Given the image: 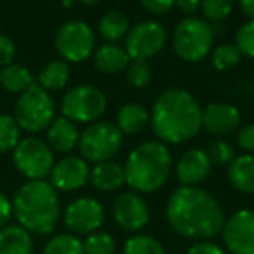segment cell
I'll list each match as a JSON object with an SVG mask.
<instances>
[{
  "instance_id": "obj_1",
  "label": "cell",
  "mask_w": 254,
  "mask_h": 254,
  "mask_svg": "<svg viewBox=\"0 0 254 254\" xmlns=\"http://www.w3.org/2000/svg\"><path fill=\"white\" fill-rule=\"evenodd\" d=\"M169 226L181 237L207 240L223 232L225 212L209 191L198 187H180L166 205Z\"/></svg>"
},
{
  "instance_id": "obj_2",
  "label": "cell",
  "mask_w": 254,
  "mask_h": 254,
  "mask_svg": "<svg viewBox=\"0 0 254 254\" xmlns=\"http://www.w3.org/2000/svg\"><path fill=\"white\" fill-rule=\"evenodd\" d=\"M152 129L162 143L181 145L202 129V108L195 96L185 89H167L153 103Z\"/></svg>"
},
{
  "instance_id": "obj_3",
  "label": "cell",
  "mask_w": 254,
  "mask_h": 254,
  "mask_svg": "<svg viewBox=\"0 0 254 254\" xmlns=\"http://www.w3.org/2000/svg\"><path fill=\"white\" fill-rule=\"evenodd\" d=\"M18 223L30 233L47 235L60 221L58 190L46 180L26 181L12 198Z\"/></svg>"
},
{
  "instance_id": "obj_4",
  "label": "cell",
  "mask_w": 254,
  "mask_h": 254,
  "mask_svg": "<svg viewBox=\"0 0 254 254\" xmlns=\"http://www.w3.org/2000/svg\"><path fill=\"white\" fill-rule=\"evenodd\" d=\"M173 169V157L162 141H145L127 157L126 183L139 193H153L166 185Z\"/></svg>"
},
{
  "instance_id": "obj_5",
  "label": "cell",
  "mask_w": 254,
  "mask_h": 254,
  "mask_svg": "<svg viewBox=\"0 0 254 254\" xmlns=\"http://www.w3.org/2000/svg\"><path fill=\"white\" fill-rule=\"evenodd\" d=\"M214 30L205 19L188 16L178 23L173 32V49L187 63H198L211 54Z\"/></svg>"
},
{
  "instance_id": "obj_6",
  "label": "cell",
  "mask_w": 254,
  "mask_h": 254,
  "mask_svg": "<svg viewBox=\"0 0 254 254\" xmlns=\"http://www.w3.org/2000/svg\"><path fill=\"white\" fill-rule=\"evenodd\" d=\"M54 113H56V105L53 96L37 82L23 94H19L14 106L16 122L23 131L33 132V134L44 131L53 124V120L56 119Z\"/></svg>"
},
{
  "instance_id": "obj_7",
  "label": "cell",
  "mask_w": 254,
  "mask_h": 254,
  "mask_svg": "<svg viewBox=\"0 0 254 254\" xmlns=\"http://www.w3.org/2000/svg\"><path fill=\"white\" fill-rule=\"evenodd\" d=\"M124 145V134L112 122H94L80 132L78 150L80 157L87 162H106L120 152Z\"/></svg>"
},
{
  "instance_id": "obj_8",
  "label": "cell",
  "mask_w": 254,
  "mask_h": 254,
  "mask_svg": "<svg viewBox=\"0 0 254 254\" xmlns=\"http://www.w3.org/2000/svg\"><path fill=\"white\" fill-rule=\"evenodd\" d=\"M54 47L66 63H82L96 51V33L89 23L71 19L60 26L54 37Z\"/></svg>"
},
{
  "instance_id": "obj_9",
  "label": "cell",
  "mask_w": 254,
  "mask_h": 254,
  "mask_svg": "<svg viewBox=\"0 0 254 254\" xmlns=\"http://www.w3.org/2000/svg\"><path fill=\"white\" fill-rule=\"evenodd\" d=\"M106 96L98 87L89 84L75 85L61 101V113L64 119L77 124H94L106 112Z\"/></svg>"
},
{
  "instance_id": "obj_10",
  "label": "cell",
  "mask_w": 254,
  "mask_h": 254,
  "mask_svg": "<svg viewBox=\"0 0 254 254\" xmlns=\"http://www.w3.org/2000/svg\"><path fill=\"white\" fill-rule=\"evenodd\" d=\"M12 160L28 181L46 180L54 167V152L39 138H25L12 150Z\"/></svg>"
},
{
  "instance_id": "obj_11",
  "label": "cell",
  "mask_w": 254,
  "mask_h": 254,
  "mask_svg": "<svg viewBox=\"0 0 254 254\" xmlns=\"http://www.w3.org/2000/svg\"><path fill=\"white\" fill-rule=\"evenodd\" d=\"M167 33L157 21H141L129 30L126 37V51L132 61H148L164 49Z\"/></svg>"
},
{
  "instance_id": "obj_12",
  "label": "cell",
  "mask_w": 254,
  "mask_h": 254,
  "mask_svg": "<svg viewBox=\"0 0 254 254\" xmlns=\"http://www.w3.org/2000/svg\"><path fill=\"white\" fill-rule=\"evenodd\" d=\"M64 225L71 233L78 235H91L101 228L105 221V209L101 202L92 197L75 198L64 209Z\"/></svg>"
},
{
  "instance_id": "obj_13",
  "label": "cell",
  "mask_w": 254,
  "mask_h": 254,
  "mask_svg": "<svg viewBox=\"0 0 254 254\" xmlns=\"http://www.w3.org/2000/svg\"><path fill=\"white\" fill-rule=\"evenodd\" d=\"M221 233L228 253L254 254V209H242L232 214Z\"/></svg>"
},
{
  "instance_id": "obj_14",
  "label": "cell",
  "mask_w": 254,
  "mask_h": 254,
  "mask_svg": "<svg viewBox=\"0 0 254 254\" xmlns=\"http://www.w3.org/2000/svg\"><path fill=\"white\" fill-rule=\"evenodd\" d=\"M112 212L117 225L126 232H139L150 221L148 205L134 191H124L117 195Z\"/></svg>"
},
{
  "instance_id": "obj_15",
  "label": "cell",
  "mask_w": 254,
  "mask_h": 254,
  "mask_svg": "<svg viewBox=\"0 0 254 254\" xmlns=\"http://www.w3.org/2000/svg\"><path fill=\"white\" fill-rule=\"evenodd\" d=\"M87 160L82 157H64L54 164L51 171V185L60 191H75L82 188L89 180Z\"/></svg>"
},
{
  "instance_id": "obj_16",
  "label": "cell",
  "mask_w": 254,
  "mask_h": 254,
  "mask_svg": "<svg viewBox=\"0 0 254 254\" xmlns=\"http://www.w3.org/2000/svg\"><path fill=\"white\" fill-rule=\"evenodd\" d=\"M240 112L230 103L216 101L202 110V127L214 136H228L239 129Z\"/></svg>"
},
{
  "instance_id": "obj_17",
  "label": "cell",
  "mask_w": 254,
  "mask_h": 254,
  "mask_svg": "<svg viewBox=\"0 0 254 254\" xmlns=\"http://www.w3.org/2000/svg\"><path fill=\"white\" fill-rule=\"evenodd\" d=\"M211 159L207 152L193 148L185 152L176 164V178L181 187H197L211 173Z\"/></svg>"
},
{
  "instance_id": "obj_18",
  "label": "cell",
  "mask_w": 254,
  "mask_h": 254,
  "mask_svg": "<svg viewBox=\"0 0 254 254\" xmlns=\"http://www.w3.org/2000/svg\"><path fill=\"white\" fill-rule=\"evenodd\" d=\"M78 139H80V132L77 131V126L64 117L54 119L53 124L47 127V145L53 152H71L75 146H78Z\"/></svg>"
},
{
  "instance_id": "obj_19",
  "label": "cell",
  "mask_w": 254,
  "mask_h": 254,
  "mask_svg": "<svg viewBox=\"0 0 254 254\" xmlns=\"http://www.w3.org/2000/svg\"><path fill=\"white\" fill-rule=\"evenodd\" d=\"M92 61L94 66L101 73H120L122 70H126L129 66V54H127L126 47H120L119 44H103L99 49L94 51L92 54Z\"/></svg>"
},
{
  "instance_id": "obj_20",
  "label": "cell",
  "mask_w": 254,
  "mask_h": 254,
  "mask_svg": "<svg viewBox=\"0 0 254 254\" xmlns=\"http://www.w3.org/2000/svg\"><path fill=\"white\" fill-rule=\"evenodd\" d=\"M89 180L96 190L115 191L126 183V171L120 164L113 162V160H106V162H99L92 167Z\"/></svg>"
},
{
  "instance_id": "obj_21",
  "label": "cell",
  "mask_w": 254,
  "mask_h": 254,
  "mask_svg": "<svg viewBox=\"0 0 254 254\" xmlns=\"http://www.w3.org/2000/svg\"><path fill=\"white\" fill-rule=\"evenodd\" d=\"M32 233L21 225H5L0 228V254H32Z\"/></svg>"
},
{
  "instance_id": "obj_22",
  "label": "cell",
  "mask_w": 254,
  "mask_h": 254,
  "mask_svg": "<svg viewBox=\"0 0 254 254\" xmlns=\"http://www.w3.org/2000/svg\"><path fill=\"white\" fill-rule=\"evenodd\" d=\"M228 181L235 190L242 193H254V155L244 153L233 159L228 166Z\"/></svg>"
},
{
  "instance_id": "obj_23",
  "label": "cell",
  "mask_w": 254,
  "mask_h": 254,
  "mask_svg": "<svg viewBox=\"0 0 254 254\" xmlns=\"http://www.w3.org/2000/svg\"><path fill=\"white\" fill-rule=\"evenodd\" d=\"M150 122V113L139 103H127L119 110L117 115V127L122 134H138Z\"/></svg>"
},
{
  "instance_id": "obj_24",
  "label": "cell",
  "mask_w": 254,
  "mask_h": 254,
  "mask_svg": "<svg viewBox=\"0 0 254 254\" xmlns=\"http://www.w3.org/2000/svg\"><path fill=\"white\" fill-rule=\"evenodd\" d=\"M131 30L129 18L122 11H110L99 19L98 32L108 44H117L119 40L126 39Z\"/></svg>"
},
{
  "instance_id": "obj_25",
  "label": "cell",
  "mask_w": 254,
  "mask_h": 254,
  "mask_svg": "<svg viewBox=\"0 0 254 254\" xmlns=\"http://www.w3.org/2000/svg\"><path fill=\"white\" fill-rule=\"evenodd\" d=\"M33 84V75L23 64L11 63L0 70V85L11 94H23Z\"/></svg>"
},
{
  "instance_id": "obj_26",
  "label": "cell",
  "mask_w": 254,
  "mask_h": 254,
  "mask_svg": "<svg viewBox=\"0 0 254 254\" xmlns=\"http://www.w3.org/2000/svg\"><path fill=\"white\" fill-rule=\"evenodd\" d=\"M68 80H70V66H68L66 61L56 60V61L47 63L46 66L40 70L37 84L51 92V91H60V89H63L64 85L68 84Z\"/></svg>"
},
{
  "instance_id": "obj_27",
  "label": "cell",
  "mask_w": 254,
  "mask_h": 254,
  "mask_svg": "<svg viewBox=\"0 0 254 254\" xmlns=\"http://www.w3.org/2000/svg\"><path fill=\"white\" fill-rule=\"evenodd\" d=\"M21 141V127L16 119L7 113H0V153H7Z\"/></svg>"
},
{
  "instance_id": "obj_28",
  "label": "cell",
  "mask_w": 254,
  "mask_h": 254,
  "mask_svg": "<svg viewBox=\"0 0 254 254\" xmlns=\"http://www.w3.org/2000/svg\"><path fill=\"white\" fill-rule=\"evenodd\" d=\"M44 254H85V247L73 233H60L46 244Z\"/></svg>"
},
{
  "instance_id": "obj_29",
  "label": "cell",
  "mask_w": 254,
  "mask_h": 254,
  "mask_svg": "<svg viewBox=\"0 0 254 254\" xmlns=\"http://www.w3.org/2000/svg\"><path fill=\"white\" fill-rule=\"evenodd\" d=\"M240 58L242 54L235 44H221L212 51V64L218 71H228L235 68L240 63Z\"/></svg>"
},
{
  "instance_id": "obj_30",
  "label": "cell",
  "mask_w": 254,
  "mask_h": 254,
  "mask_svg": "<svg viewBox=\"0 0 254 254\" xmlns=\"http://www.w3.org/2000/svg\"><path fill=\"white\" fill-rule=\"evenodd\" d=\"M124 254H166L164 246L150 235H134L127 239Z\"/></svg>"
},
{
  "instance_id": "obj_31",
  "label": "cell",
  "mask_w": 254,
  "mask_h": 254,
  "mask_svg": "<svg viewBox=\"0 0 254 254\" xmlns=\"http://www.w3.org/2000/svg\"><path fill=\"white\" fill-rule=\"evenodd\" d=\"M235 0H202L200 9L207 23H219L233 12Z\"/></svg>"
},
{
  "instance_id": "obj_32",
  "label": "cell",
  "mask_w": 254,
  "mask_h": 254,
  "mask_svg": "<svg viewBox=\"0 0 254 254\" xmlns=\"http://www.w3.org/2000/svg\"><path fill=\"white\" fill-rule=\"evenodd\" d=\"M85 254H113L115 251V239L106 232H94L87 235L84 242Z\"/></svg>"
},
{
  "instance_id": "obj_33",
  "label": "cell",
  "mask_w": 254,
  "mask_h": 254,
  "mask_svg": "<svg viewBox=\"0 0 254 254\" xmlns=\"http://www.w3.org/2000/svg\"><path fill=\"white\" fill-rule=\"evenodd\" d=\"M152 66L148 64V61H132L127 66V82L136 89L146 87L152 82Z\"/></svg>"
},
{
  "instance_id": "obj_34",
  "label": "cell",
  "mask_w": 254,
  "mask_h": 254,
  "mask_svg": "<svg viewBox=\"0 0 254 254\" xmlns=\"http://www.w3.org/2000/svg\"><path fill=\"white\" fill-rule=\"evenodd\" d=\"M207 155L212 164H218V166L228 164L230 166L233 162V159H235V148L226 139H216V141H212L209 145Z\"/></svg>"
},
{
  "instance_id": "obj_35",
  "label": "cell",
  "mask_w": 254,
  "mask_h": 254,
  "mask_svg": "<svg viewBox=\"0 0 254 254\" xmlns=\"http://www.w3.org/2000/svg\"><path fill=\"white\" fill-rule=\"evenodd\" d=\"M235 46L239 47L242 56L254 60V21H247L240 26L235 37Z\"/></svg>"
},
{
  "instance_id": "obj_36",
  "label": "cell",
  "mask_w": 254,
  "mask_h": 254,
  "mask_svg": "<svg viewBox=\"0 0 254 254\" xmlns=\"http://www.w3.org/2000/svg\"><path fill=\"white\" fill-rule=\"evenodd\" d=\"M141 5L148 14L162 16L176 5V0H141Z\"/></svg>"
},
{
  "instance_id": "obj_37",
  "label": "cell",
  "mask_w": 254,
  "mask_h": 254,
  "mask_svg": "<svg viewBox=\"0 0 254 254\" xmlns=\"http://www.w3.org/2000/svg\"><path fill=\"white\" fill-rule=\"evenodd\" d=\"M16 56V46L7 35L0 33V66L4 68L14 61Z\"/></svg>"
},
{
  "instance_id": "obj_38",
  "label": "cell",
  "mask_w": 254,
  "mask_h": 254,
  "mask_svg": "<svg viewBox=\"0 0 254 254\" xmlns=\"http://www.w3.org/2000/svg\"><path fill=\"white\" fill-rule=\"evenodd\" d=\"M237 141H239V146L247 153L254 152V124H247L239 131V136H237Z\"/></svg>"
},
{
  "instance_id": "obj_39",
  "label": "cell",
  "mask_w": 254,
  "mask_h": 254,
  "mask_svg": "<svg viewBox=\"0 0 254 254\" xmlns=\"http://www.w3.org/2000/svg\"><path fill=\"white\" fill-rule=\"evenodd\" d=\"M12 214H14V207H12V200H9L7 195L0 191V228H4L9 225Z\"/></svg>"
},
{
  "instance_id": "obj_40",
  "label": "cell",
  "mask_w": 254,
  "mask_h": 254,
  "mask_svg": "<svg viewBox=\"0 0 254 254\" xmlns=\"http://www.w3.org/2000/svg\"><path fill=\"white\" fill-rule=\"evenodd\" d=\"M187 254H225V251H223L218 244L202 240V242L193 244V246L188 249Z\"/></svg>"
},
{
  "instance_id": "obj_41",
  "label": "cell",
  "mask_w": 254,
  "mask_h": 254,
  "mask_svg": "<svg viewBox=\"0 0 254 254\" xmlns=\"http://www.w3.org/2000/svg\"><path fill=\"white\" fill-rule=\"evenodd\" d=\"M202 0H176V5L185 16H193L197 12V9L200 7Z\"/></svg>"
},
{
  "instance_id": "obj_42",
  "label": "cell",
  "mask_w": 254,
  "mask_h": 254,
  "mask_svg": "<svg viewBox=\"0 0 254 254\" xmlns=\"http://www.w3.org/2000/svg\"><path fill=\"white\" fill-rule=\"evenodd\" d=\"M240 11L249 18V21H254V0H240Z\"/></svg>"
},
{
  "instance_id": "obj_43",
  "label": "cell",
  "mask_w": 254,
  "mask_h": 254,
  "mask_svg": "<svg viewBox=\"0 0 254 254\" xmlns=\"http://www.w3.org/2000/svg\"><path fill=\"white\" fill-rule=\"evenodd\" d=\"M82 4H85V5H98L101 0H80Z\"/></svg>"
},
{
  "instance_id": "obj_44",
  "label": "cell",
  "mask_w": 254,
  "mask_h": 254,
  "mask_svg": "<svg viewBox=\"0 0 254 254\" xmlns=\"http://www.w3.org/2000/svg\"><path fill=\"white\" fill-rule=\"evenodd\" d=\"M61 2H63L64 7H71V5L75 4V0H61Z\"/></svg>"
}]
</instances>
